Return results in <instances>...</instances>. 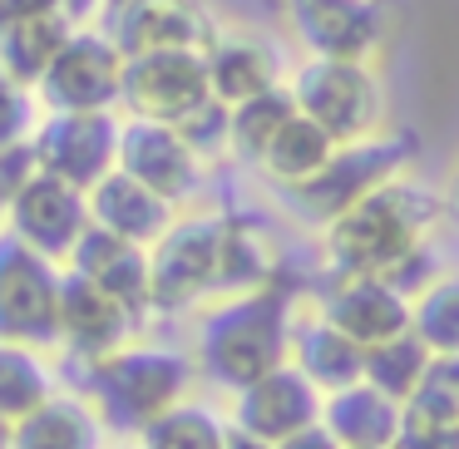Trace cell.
I'll use <instances>...</instances> for the list:
<instances>
[{
    "label": "cell",
    "instance_id": "obj_9",
    "mask_svg": "<svg viewBox=\"0 0 459 449\" xmlns=\"http://www.w3.org/2000/svg\"><path fill=\"white\" fill-rule=\"evenodd\" d=\"M405 163H410V143L395 139V134H376V139H360V143H341L316 178L301 183V188H291V203H297L301 218H311V222L326 228V222L336 218V212H346L356 198H366V193L380 188L385 178L405 173Z\"/></svg>",
    "mask_w": 459,
    "mask_h": 449
},
{
    "label": "cell",
    "instance_id": "obj_11",
    "mask_svg": "<svg viewBox=\"0 0 459 449\" xmlns=\"http://www.w3.org/2000/svg\"><path fill=\"white\" fill-rule=\"evenodd\" d=\"M30 143L40 173H55L60 183L90 193L119 163V114H45L30 129Z\"/></svg>",
    "mask_w": 459,
    "mask_h": 449
},
{
    "label": "cell",
    "instance_id": "obj_23",
    "mask_svg": "<svg viewBox=\"0 0 459 449\" xmlns=\"http://www.w3.org/2000/svg\"><path fill=\"white\" fill-rule=\"evenodd\" d=\"M11 449H104V419L84 395L55 390L40 410L11 425Z\"/></svg>",
    "mask_w": 459,
    "mask_h": 449
},
{
    "label": "cell",
    "instance_id": "obj_19",
    "mask_svg": "<svg viewBox=\"0 0 459 449\" xmlns=\"http://www.w3.org/2000/svg\"><path fill=\"white\" fill-rule=\"evenodd\" d=\"M203 65H208V94L222 109H238L281 84L277 50L252 30H218L203 50Z\"/></svg>",
    "mask_w": 459,
    "mask_h": 449
},
{
    "label": "cell",
    "instance_id": "obj_3",
    "mask_svg": "<svg viewBox=\"0 0 459 449\" xmlns=\"http://www.w3.org/2000/svg\"><path fill=\"white\" fill-rule=\"evenodd\" d=\"M90 405L104 419V429L139 439L159 415H169L173 405H183L198 380L188 350L178 346H153V341H129L114 356L90 360Z\"/></svg>",
    "mask_w": 459,
    "mask_h": 449
},
{
    "label": "cell",
    "instance_id": "obj_31",
    "mask_svg": "<svg viewBox=\"0 0 459 449\" xmlns=\"http://www.w3.org/2000/svg\"><path fill=\"white\" fill-rule=\"evenodd\" d=\"M222 439H228V419L198 400H183L143 429L139 449H222Z\"/></svg>",
    "mask_w": 459,
    "mask_h": 449
},
{
    "label": "cell",
    "instance_id": "obj_40",
    "mask_svg": "<svg viewBox=\"0 0 459 449\" xmlns=\"http://www.w3.org/2000/svg\"><path fill=\"white\" fill-rule=\"evenodd\" d=\"M134 449H139V445H134Z\"/></svg>",
    "mask_w": 459,
    "mask_h": 449
},
{
    "label": "cell",
    "instance_id": "obj_21",
    "mask_svg": "<svg viewBox=\"0 0 459 449\" xmlns=\"http://www.w3.org/2000/svg\"><path fill=\"white\" fill-rule=\"evenodd\" d=\"M321 429L341 449H395L400 439V405L385 400L376 385L356 380L321 395Z\"/></svg>",
    "mask_w": 459,
    "mask_h": 449
},
{
    "label": "cell",
    "instance_id": "obj_35",
    "mask_svg": "<svg viewBox=\"0 0 459 449\" xmlns=\"http://www.w3.org/2000/svg\"><path fill=\"white\" fill-rule=\"evenodd\" d=\"M272 449H341V445H336V439H331L321 425H311V429H301V435L281 439V445H272Z\"/></svg>",
    "mask_w": 459,
    "mask_h": 449
},
{
    "label": "cell",
    "instance_id": "obj_25",
    "mask_svg": "<svg viewBox=\"0 0 459 449\" xmlns=\"http://www.w3.org/2000/svg\"><path fill=\"white\" fill-rule=\"evenodd\" d=\"M341 143L331 139L321 124H311L307 114H291L287 124H281V134L267 143V153L257 159L262 178L272 183V188H301V183H311L321 168L331 163V153H336Z\"/></svg>",
    "mask_w": 459,
    "mask_h": 449
},
{
    "label": "cell",
    "instance_id": "obj_18",
    "mask_svg": "<svg viewBox=\"0 0 459 449\" xmlns=\"http://www.w3.org/2000/svg\"><path fill=\"white\" fill-rule=\"evenodd\" d=\"M65 267L80 272L84 281H94L104 297H114L134 321L149 316V247L124 242V237H114V232H104L90 222Z\"/></svg>",
    "mask_w": 459,
    "mask_h": 449
},
{
    "label": "cell",
    "instance_id": "obj_28",
    "mask_svg": "<svg viewBox=\"0 0 459 449\" xmlns=\"http://www.w3.org/2000/svg\"><path fill=\"white\" fill-rule=\"evenodd\" d=\"M74 25L65 15H45V21L15 25V30H0V70L11 74L21 90H35L50 70V60L60 55V45L70 40Z\"/></svg>",
    "mask_w": 459,
    "mask_h": 449
},
{
    "label": "cell",
    "instance_id": "obj_4",
    "mask_svg": "<svg viewBox=\"0 0 459 449\" xmlns=\"http://www.w3.org/2000/svg\"><path fill=\"white\" fill-rule=\"evenodd\" d=\"M287 90L297 114L321 124L336 143H360L385 134V90L376 80V65L301 60L287 74Z\"/></svg>",
    "mask_w": 459,
    "mask_h": 449
},
{
    "label": "cell",
    "instance_id": "obj_6",
    "mask_svg": "<svg viewBox=\"0 0 459 449\" xmlns=\"http://www.w3.org/2000/svg\"><path fill=\"white\" fill-rule=\"evenodd\" d=\"M281 11L307 60L376 65L395 35L390 0H281Z\"/></svg>",
    "mask_w": 459,
    "mask_h": 449
},
{
    "label": "cell",
    "instance_id": "obj_26",
    "mask_svg": "<svg viewBox=\"0 0 459 449\" xmlns=\"http://www.w3.org/2000/svg\"><path fill=\"white\" fill-rule=\"evenodd\" d=\"M410 331L429 356H459V272H429L410 291Z\"/></svg>",
    "mask_w": 459,
    "mask_h": 449
},
{
    "label": "cell",
    "instance_id": "obj_30",
    "mask_svg": "<svg viewBox=\"0 0 459 449\" xmlns=\"http://www.w3.org/2000/svg\"><path fill=\"white\" fill-rule=\"evenodd\" d=\"M429 360H435V356L425 350V341H420L415 331H405V336L380 341V346L366 350V370H360V380H366V385H376L385 400L405 405V400L420 390V380H425Z\"/></svg>",
    "mask_w": 459,
    "mask_h": 449
},
{
    "label": "cell",
    "instance_id": "obj_36",
    "mask_svg": "<svg viewBox=\"0 0 459 449\" xmlns=\"http://www.w3.org/2000/svg\"><path fill=\"white\" fill-rule=\"evenodd\" d=\"M60 11H65V21H70V25H90L94 15L104 11V0H60Z\"/></svg>",
    "mask_w": 459,
    "mask_h": 449
},
{
    "label": "cell",
    "instance_id": "obj_37",
    "mask_svg": "<svg viewBox=\"0 0 459 449\" xmlns=\"http://www.w3.org/2000/svg\"><path fill=\"white\" fill-rule=\"evenodd\" d=\"M439 203H445L449 218L459 222V159H455V168H449V178H445V193H439Z\"/></svg>",
    "mask_w": 459,
    "mask_h": 449
},
{
    "label": "cell",
    "instance_id": "obj_29",
    "mask_svg": "<svg viewBox=\"0 0 459 449\" xmlns=\"http://www.w3.org/2000/svg\"><path fill=\"white\" fill-rule=\"evenodd\" d=\"M291 114H297V104H291L287 80H281L277 90H267V94H257V99L228 109V153L257 168V159L267 153V143L281 134V124H287Z\"/></svg>",
    "mask_w": 459,
    "mask_h": 449
},
{
    "label": "cell",
    "instance_id": "obj_2",
    "mask_svg": "<svg viewBox=\"0 0 459 449\" xmlns=\"http://www.w3.org/2000/svg\"><path fill=\"white\" fill-rule=\"evenodd\" d=\"M291 297L277 287L247 291V297H222L203 311L198 341H193V366L203 380L238 395L242 385L262 380L267 370L291 360Z\"/></svg>",
    "mask_w": 459,
    "mask_h": 449
},
{
    "label": "cell",
    "instance_id": "obj_5",
    "mask_svg": "<svg viewBox=\"0 0 459 449\" xmlns=\"http://www.w3.org/2000/svg\"><path fill=\"white\" fill-rule=\"evenodd\" d=\"M222 218L228 212H183L149 247V316H178L218 297Z\"/></svg>",
    "mask_w": 459,
    "mask_h": 449
},
{
    "label": "cell",
    "instance_id": "obj_1",
    "mask_svg": "<svg viewBox=\"0 0 459 449\" xmlns=\"http://www.w3.org/2000/svg\"><path fill=\"white\" fill-rule=\"evenodd\" d=\"M439 193L415 183L410 173H395L366 198H356L346 212L321 228V252L326 272L341 277H380L395 281L400 291L420 287V262H425L429 232L439 222Z\"/></svg>",
    "mask_w": 459,
    "mask_h": 449
},
{
    "label": "cell",
    "instance_id": "obj_14",
    "mask_svg": "<svg viewBox=\"0 0 459 449\" xmlns=\"http://www.w3.org/2000/svg\"><path fill=\"white\" fill-rule=\"evenodd\" d=\"M228 425L262 439V445H281V439L321 425V390L287 360V366L267 370L262 380H252L232 395Z\"/></svg>",
    "mask_w": 459,
    "mask_h": 449
},
{
    "label": "cell",
    "instance_id": "obj_10",
    "mask_svg": "<svg viewBox=\"0 0 459 449\" xmlns=\"http://www.w3.org/2000/svg\"><path fill=\"white\" fill-rule=\"evenodd\" d=\"M119 104L129 119H159V124H183L212 104L208 94V65L203 50H153V55H129L124 60V90Z\"/></svg>",
    "mask_w": 459,
    "mask_h": 449
},
{
    "label": "cell",
    "instance_id": "obj_32",
    "mask_svg": "<svg viewBox=\"0 0 459 449\" xmlns=\"http://www.w3.org/2000/svg\"><path fill=\"white\" fill-rule=\"evenodd\" d=\"M40 173V159H35V143L30 139H15L0 149V212L21 198V188Z\"/></svg>",
    "mask_w": 459,
    "mask_h": 449
},
{
    "label": "cell",
    "instance_id": "obj_15",
    "mask_svg": "<svg viewBox=\"0 0 459 449\" xmlns=\"http://www.w3.org/2000/svg\"><path fill=\"white\" fill-rule=\"evenodd\" d=\"M90 228V208H84V193L60 183L55 173H35L21 188V198L5 208V232L21 237L25 247H35L50 262H70L74 242Z\"/></svg>",
    "mask_w": 459,
    "mask_h": 449
},
{
    "label": "cell",
    "instance_id": "obj_12",
    "mask_svg": "<svg viewBox=\"0 0 459 449\" xmlns=\"http://www.w3.org/2000/svg\"><path fill=\"white\" fill-rule=\"evenodd\" d=\"M311 307L346 341H356L360 350L410 331V291H400L395 281H380V277H341V272H326V287L316 291Z\"/></svg>",
    "mask_w": 459,
    "mask_h": 449
},
{
    "label": "cell",
    "instance_id": "obj_33",
    "mask_svg": "<svg viewBox=\"0 0 459 449\" xmlns=\"http://www.w3.org/2000/svg\"><path fill=\"white\" fill-rule=\"evenodd\" d=\"M35 119H30V94L11 80V74L0 70V149L15 139H30Z\"/></svg>",
    "mask_w": 459,
    "mask_h": 449
},
{
    "label": "cell",
    "instance_id": "obj_17",
    "mask_svg": "<svg viewBox=\"0 0 459 449\" xmlns=\"http://www.w3.org/2000/svg\"><path fill=\"white\" fill-rule=\"evenodd\" d=\"M134 326L139 321L119 301L104 297L94 281H84L80 272L65 267V277H60V346H70L90 366V360H104L119 346H129Z\"/></svg>",
    "mask_w": 459,
    "mask_h": 449
},
{
    "label": "cell",
    "instance_id": "obj_13",
    "mask_svg": "<svg viewBox=\"0 0 459 449\" xmlns=\"http://www.w3.org/2000/svg\"><path fill=\"white\" fill-rule=\"evenodd\" d=\"M114 168L129 173L134 183H143L173 208L193 198V188L203 183V159L173 124L159 119H119V163Z\"/></svg>",
    "mask_w": 459,
    "mask_h": 449
},
{
    "label": "cell",
    "instance_id": "obj_16",
    "mask_svg": "<svg viewBox=\"0 0 459 449\" xmlns=\"http://www.w3.org/2000/svg\"><path fill=\"white\" fill-rule=\"evenodd\" d=\"M109 35L119 55H153V50H208L218 35L203 0H119L109 5Z\"/></svg>",
    "mask_w": 459,
    "mask_h": 449
},
{
    "label": "cell",
    "instance_id": "obj_41",
    "mask_svg": "<svg viewBox=\"0 0 459 449\" xmlns=\"http://www.w3.org/2000/svg\"><path fill=\"white\" fill-rule=\"evenodd\" d=\"M455 449H459V445H455Z\"/></svg>",
    "mask_w": 459,
    "mask_h": 449
},
{
    "label": "cell",
    "instance_id": "obj_7",
    "mask_svg": "<svg viewBox=\"0 0 459 449\" xmlns=\"http://www.w3.org/2000/svg\"><path fill=\"white\" fill-rule=\"evenodd\" d=\"M60 262L0 232V341L35 350L60 346Z\"/></svg>",
    "mask_w": 459,
    "mask_h": 449
},
{
    "label": "cell",
    "instance_id": "obj_20",
    "mask_svg": "<svg viewBox=\"0 0 459 449\" xmlns=\"http://www.w3.org/2000/svg\"><path fill=\"white\" fill-rule=\"evenodd\" d=\"M84 208H90L94 228L114 232V237H124V242H139V247H153V242L173 228V218H178L173 203H163L159 193H149L143 183H134L129 173H119V168L84 193Z\"/></svg>",
    "mask_w": 459,
    "mask_h": 449
},
{
    "label": "cell",
    "instance_id": "obj_8",
    "mask_svg": "<svg viewBox=\"0 0 459 449\" xmlns=\"http://www.w3.org/2000/svg\"><path fill=\"white\" fill-rule=\"evenodd\" d=\"M124 90V55L100 25H74L60 55L50 60L35 94L50 114H104L119 104Z\"/></svg>",
    "mask_w": 459,
    "mask_h": 449
},
{
    "label": "cell",
    "instance_id": "obj_27",
    "mask_svg": "<svg viewBox=\"0 0 459 449\" xmlns=\"http://www.w3.org/2000/svg\"><path fill=\"white\" fill-rule=\"evenodd\" d=\"M55 370L45 350L21 346V341H0V419H25L55 395Z\"/></svg>",
    "mask_w": 459,
    "mask_h": 449
},
{
    "label": "cell",
    "instance_id": "obj_38",
    "mask_svg": "<svg viewBox=\"0 0 459 449\" xmlns=\"http://www.w3.org/2000/svg\"><path fill=\"white\" fill-rule=\"evenodd\" d=\"M222 449H272V445H262V439H252V435H242V429L228 425V439H222Z\"/></svg>",
    "mask_w": 459,
    "mask_h": 449
},
{
    "label": "cell",
    "instance_id": "obj_24",
    "mask_svg": "<svg viewBox=\"0 0 459 449\" xmlns=\"http://www.w3.org/2000/svg\"><path fill=\"white\" fill-rule=\"evenodd\" d=\"M277 287V247L267 228L252 218H222V257H218V301Z\"/></svg>",
    "mask_w": 459,
    "mask_h": 449
},
{
    "label": "cell",
    "instance_id": "obj_39",
    "mask_svg": "<svg viewBox=\"0 0 459 449\" xmlns=\"http://www.w3.org/2000/svg\"><path fill=\"white\" fill-rule=\"evenodd\" d=\"M0 449H11V419H0Z\"/></svg>",
    "mask_w": 459,
    "mask_h": 449
},
{
    "label": "cell",
    "instance_id": "obj_22",
    "mask_svg": "<svg viewBox=\"0 0 459 449\" xmlns=\"http://www.w3.org/2000/svg\"><path fill=\"white\" fill-rule=\"evenodd\" d=\"M291 366H297L321 395H331V390L360 380L366 350H360L356 341H346L316 307H311V311H291Z\"/></svg>",
    "mask_w": 459,
    "mask_h": 449
},
{
    "label": "cell",
    "instance_id": "obj_34",
    "mask_svg": "<svg viewBox=\"0 0 459 449\" xmlns=\"http://www.w3.org/2000/svg\"><path fill=\"white\" fill-rule=\"evenodd\" d=\"M45 15H65L60 0H0V30H15V25L45 21Z\"/></svg>",
    "mask_w": 459,
    "mask_h": 449
}]
</instances>
